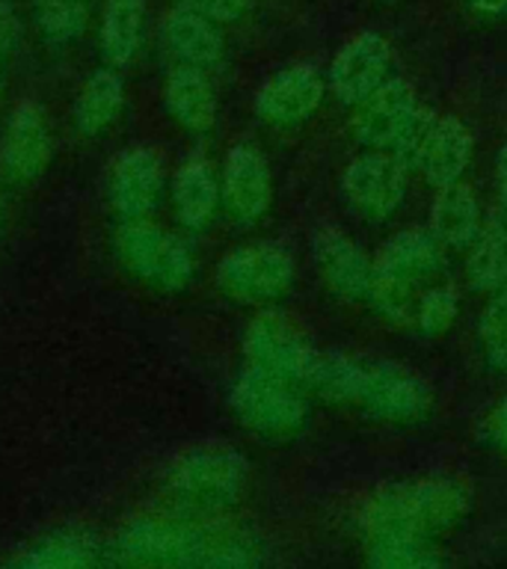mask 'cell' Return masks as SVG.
Wrapping results in <instances>:
<instances>
[{
  "instance_id": "obj_9",
  "label": "cell",
  "mask_w": 507,
  "mask_h": 569,
  "mask_svg": "<svg viewBox=\"0 0 507 569\" xmlns=\"http://www.w3.org/2000/svg\"><path fill=\"white\" fill-rule=\"evenodd\" d=\"M341 193L362 220L382 222L407 196V167L391 151H368L345 169Z\"/></svg>"
},
{
  "instance_id": "obj_12",
  "label": "cell",
  "mask_w": 507,
  "mask_h": 569,
  "mask_svg": "<svg viewBox=\"0 0 507 569\" xmlns=\"http://www.w3.org/2000/svg\"><path fill=\"white\" fill-rule=\"evenodd\" d=\"M311 256L329 291L354 302H368L374 279V261L356 247L354 238L336 226H324L311 238Z\"/></svg>"
},
{
  "instance_id": "obj_28",
  "label": "cell",
  "mask_w": 507,
  "mask_h": 569,
  "mask_svg": "<svg viewBox=\"0 0 507 569\" xmlns=\"http://www.w3.org/2000/svg\"><path fill=\"white\" fill-rule=\"evenodd\" d=\"M36 24L53 48L78 42L87 30V3L83 0H36Z\"/></svg>"
},
{
  "instance_id": "obj_20",
  "label": "cell",
  "mask_w": 507,
  "mask_h": 569,
  "mask_svg": "<svg viewBox=\"0 0 507 569\" xmlns=\"http://www.w3.org/2000/svg\"><path fill=\"white\" fill-rule=\"evenodd\" d=\"M167 110L181 128L193 133L211 131L217 122V98L202 71L196 66H181L167 80Z\"/></svg>"
},
{
  "instance_id": "obj_37",
  "label": "cell",
  "mask_w": 507,
  "mask_h": 569,
  "mask_svg": "<svg viewBox=\"0 0 507 569\" xmlns=\"http://www.w3.org/2000/svg\"><path fill=\"white\" fill-rule=\"evenodd\" d=\"M469 3L487 16H505L507 12V0H469Z\"/></svg>"
},
{
  "instance_id": "obj_35",
  "label": "cell",
  "mask_w": 507,
  "mask_h": 569,
  "mask_svg": "<svg viewBox=\"0 0 507 569\" xmlns=\"http://www.w3.org/2000/svg\"><path fill=\"white\" fill-rule=\"evenodd\" d=\"M18 42H21V21H18L16 9L0 0V57L16 51Z\"/></svg>"
},
{
  "instance_id": "obj_25",
  "label": "cell",
  "mask_w": 507,
  "mask_h": 569,
  "mask_svg": "<svg viewBox=\"0 0 507 569\" xmlns=\"http://www.w3.org/2000/svg\"><path fill=\"white\" fill-rule=\"evenodd\" d=\"M146 0H107L101 18V51L107 62L125 66L133 60L142 39Z\"/></svg>"
},
{
  "instance_id": "obj_24",
  "label": "cell",
  "mask_w": 507,
  "mask_h": 569,
  "mask_svg": "<svg viewBox=\"0 0 507 569\" xmlns=\"http://www.w3.org/2000/svg\"><path fill=\"white\" fill-rule=\"evenodd\" d=\"M125 101V83L116 71L105 69L96 71L92 78L83 83L78 96V104H74V124L80 128V133H101L107 124L116 122V116L122 110Z\"/></svg>"
},
{
  "instance_id": "obj_32",
  "label": "cell",
  "mask_w": 507,
  "mask_h": 569,
  "mask_svg": "<svg viewBox=\"0 0 507 569\" xmlns=\"http://www.w3.org/2000/svg\"><path fill=\"white\" fill-rule=\"evenodd\" d=\"M92 555L87 551L83 542H78L74 537H62V540H48L42 546H36L30 555L21 558V563H33V567H80V563H89Z\"/></svg>"
},
{
  "instance_id": "obj_19",
  "label": "cell",
  "mask_w": 507,
  "mask_h": 569,
  "mask_svg": "<svg viewBox=\"0 0 507 569\" xmlns=\"http://www.w3.org/2000/svg\"><path fill=\"white\" fill-rule=\"evenodd\" d=\"M480 208L469 184L454 181V184L439 187L434 204H430V234H434L445 249H469L471 240L478 238Z\"/></svg>"
},
{
  "instance_id": "obj_10",
  "label": "cell",
  "mask_w": 507,
  "mask_h": 569,
  "mask_svg": "<svg viewBox=\"0 0 507 569\" xmlns=\"http://www.w3.org/2000/svg\"><path fill=\"white\" fill-rule=\"evenodd\" d=\"M356 403L386 421H416L434 403V391L404 365L362 362V386Z\"/></svg>"
},
{
  "instance_id": "obj_36",
  "label": "cell",
  "mask_w": 507,
  "mask_h": 569,
  "mask_svg": "<svg viewBox=\"0 0 507 569\" xmlns=\"http://www.w3.org/2000/svg\"><path fill=\"white\" fill-rule=\"evenodd\" d=\"M496 193H498V220L507 229V146L498 149L496 158Z\"/></svg>"
},
{
  "instance_id": "obj_5",
  "label": "cell",
  "mask_w": 507,
  "mask_h": 569,
  "mask_svg": "<svg viewBox=\"0 0 507 569\" xmlns=\"http://www.w3.org/2000/svg\"><path fill=\"white\" fill-rule=\"evenodd\" d=\"M231 409L240 425L261 439H288L300 433L309 416L302 389L258 365H247L238 373L231 386Z\"/></svg>"
},
{
  "instance_id": "obj_31",
  "label": "cell",
  "mask_w": 507,
  "mask_h": 569,
  "mask_svg": "<svg viewBox=\"0 0 507 569\" xmlns=\"http://www.w3.org/2000/svg\"><path fill=\"white\" fill-rule=\"evenodd\" d=\"M434 124L436 116L430 113V110H425V107H418L416 113H412V119L407 122V128L398 133V140L382 151H391V154L407 167V172L409 169H418V160H421V151H425L427 137L434 131Z\"/></svg>"
},
{
  "instance_id": "obj_33",
  "label": "cell",
  "mask_w": 507,
  "mask_h": 569,
  "mask_svg": "<svg viewBox=\"0 0 507 569\" xmlns=\"http://www.w3.org/2000/svg\"><path fill=\"white\" fill-rule=\"evenodd\" d=\"M480 442H487L489 448L501 457H507V395L498 400L496 407L489 409L484 421H480Z\"/></svg>"
},
{
  "instance_id": "obj_4",
  "label": "cell",
  "mask_w": 507,
  "mask_h": 569,
  "mask_svg": "<svg viewBox=\"0 0 507 569\" xmlns=\"http://www.w3.org/2000/svg\"><path fill=\"white\" fill-rule=\"evenodd\" d=\"M249 462L229 445H199L178 453L167 471V492L193 513H217L243 496Z\"/></svg>"
},
{
  "instance_id": "obj_27",
  "label": "cell",
  "mask_w": 507,
  "mask_h": 569,
  "mask_svg": "<svg viewBox=\"0 0 507 569\" xmlns=\"http://www.w3.org/2000/svg\"><path fill=\"white\" fill-rule=\"evenodd\" d=\"M368 563L377 569H430L443 563L434 540L418 537H377L368 540Z\"/></svg>"
},
{
  "instance_id": "obj_8",
  "label": "cell",
  "mask_w": 507,
  "mask_h": 569,
  "mask_svg": "<svg viewBox=\"0 0 507 569\" xmlns=\"http://www.w3.org/2000/svg\"><path fill=\"white\" fill-rule=\"evenodd\" d=\"M294 282V261L276 243H247L231 249L217 264V284L238 302H274Z\"/></svg>"
},
{
  "instance_id": "obj_21",
  "label": "cell",
  "mask_w": 507,
  "mask_h": 569,
  "mask_svg": "<svg viewBox=\"0 0 507 569\" xmlns=\"http://www.w3.org/2000/svg\"><path fill=\"white\" fill-rule=\"evenodd\" d=\"M167 42L172 48L176 57L185 60V66H196V69H205V66H213L220 62L222 57V36L220 30L213 27L211 18L199 16L193 9H172L167 18Z\"/></svg>"
},
{
  "instance_id": "obj_38",
  "label": "cell",
  "mask_w": 507,
  "mask_h": 569,
  "mask_svg": "<svg viewBox=\"0 0 507 569\" xmlns=\"http://www.w3.org/2000/svg\"><path fill=\"white\" fill-rule=\"evenodd\" d=\"M0 89H3V74H0Z\"/></svg>"
},
{
  "instance_id": "obj_30",
  "label": "cell",
  "mask_w": 507,
  "mask_h": 569,
  "mask_svg": "<svg viewBox=\"0 0 507 569\" xmlns=\"http://www.w3.org/2000/svg\"><path fill=\"white\" fill-rule=\"evenodd\" d=\"M457 309H460V300H457V291H454L451 284H436V288H425L421 297H418L416 306V323L425 336L436 338L448 332L457 318Z\"/></svg>"
},
{
  "instance_id": "obj_15",
  "label": "cell",
  "mask_w": 507,
  "mask_h": 569,
  "mask_svg": "<svg viewBox=\"0 0 507 569\" xmlns=\"http://www.w3.org/2000/svg\"><path fill=\"white\" fill-rule=\"evenodd\" d=\"M51 160V128L33 101L18 104L0 142V169L9 181H30Z\"/></svg>"
},
{
  "instance_id": "obj_1",
  "label": "cell",
  "mask_w": 507,
  "mask_h": 569,
  "mask_svg": "<svg viewBox=\"0 0 507 569\" xmlns=\"http://www.w3.org/2000/svg\"><path fill=\"white\" fill-rule=\"evenodd\" d=\"M258 540L243 528L187 519H140L119 533L113 555L146 567H247L256 563Z\"/></svg>"
},
{
  "instance_id": "obj_29",
  "label": "cell",
  "mask_w": 507,
  "mask_h": 569,
  "mask_svg": "<svg viewBox=\"0 0 507 569\" xmlns=\"http://www.w3.org/2000/svg\"><path fill=\"white\" fill-rule=\"evenodd\" d=\"M478 336L489 368L507 373V284L493 293V300L480 315Z\"/></svg>"
},
{
  "instance_id": "obj_17",
  "label": "cell",
  "mask_w": 507,
  "mask_h": 569,
  "mask_svg": "<svg viewBox=\"0 0 507 569\" xmlns=\"http://www.w3.org/2000/svg\"><path fill=\"white\" fill-rule=\"evenodd\" d=\"M160 184L163 176H160L158 154L146 146L128 149L113 163V178H110L113 208L125 220H142L158 204Z\"/></svg>"
},
{
  "instance_id": "obj_34",
  "label": "cell",
  "mask_w": 507,
  "mask_h": 569,
  "mask_svg": "<svg viewBox=\"0 0 507 569\" xmlns=\"http://www.w3.org/2000/svg\"><path fill=\"white\" fill-rule=\"evenodd\" d=\"M181 7L211 18L213 24H229V21H238L247 12L249 0H181Z\"/></svg>"
},
{
  "instance_id": "obj_3",
  "label": "cell",
  "mask_w": 507,
  "mask_h": 569,
  "mask_svg": "<svg viewBox=\"0 0 507 569\" xmlns=\"http://www.w3.org/2000/svg\"><path fill=\"white\" fill-rule=\"evenodd\" d=\"M443 243L421 229H404L389 238L374 258L368 302L395 327H409L418 297L445 264Z\"/></svg>"
},
{
  "instance_id": "obj_18",
  "label": "cell",
  "mask_w": 507,
  "mask_h": 569,
  "mask_svg": "<svg viewBox=\"0 0 507 569\" xmlns=\"http://www.w3.org/2000/svg\"><path fill=\"white\" fill-rule=\"evenodd\" d=\"M471 160V133L457 116H436V124L418 160V172L430 187H445L460 181Z\"/></svg>"
},
{
  "instance_id": "obj_23",
  "label": "cell",
  "mask_w": 507,
  "mask_h": 569,
  "mask_svg": "<svg viewBox=\"0 0 507 569\" xmlns=\"http://www.w3.org/2000/svg\"><path fill=\"white\" fill-rule=\"evenodd\" d=\"M172 199H176V211L187 229H202L220 202V184H217L211 167L199 158L187 160L185 167L178 169Z\"/></svg>"
},
{
  "instance_id": "obj_2",
  "label": "cell",
  "mask_w": 507,
  "mask_h": 569,
  "mask_svg": "<svg viewBox=\"0 0 507 569\" xmlns=\"http://www.w3.org/2000/svg\"><path fill=\"white\" fill-rule=\"evenodd\" d=\"M471 489L460 478H416L382 483L365 498L356 513L359 531L377 537L436 540L469 516Z\"/></svg>"
},
{
  "instance_id": "obj_6",
  "label": "cell",
  "mask_w": 507,
  "mask_h": 569,
  "mask_svg": "<svg viewBox=\"0 0 507 569\" xmlns=\"http://www.w3.org/2000/svg\"><path fill=\"white\" fill-rule=\"evenodd\" d=\"M116 252L137 279L160 291H181L193 279V258L185 243L146 217L125 222L116 234Z\"/></svg>"
},
{
  "instance_id": "obj_13",
  "label": "cell",
  "mask_w": 507,
  "mask_h": 569,
  "mask_svg": "<svg viewBox=\"0 0 507 569\" xmlns=\"http://www.w3.org/2000/svg\"><path fill=\"white\" fill-rule=\"evenodd\" d=\"M327 83L311 66H288V69L276 71L274 78L265 80V87L258 89L256 96V113L267 124L276 128H291L309 119L324 101Z\"/></svg>"
},
{
  "instance_id": "obj_16",
  "label": "cell",
  "mask_w": 507,
  "mask_h": 569,
  "mask_svg": "<svg viewBox=\"0 0 507 569\" xmlns=\"http://www.w3.org/2000/svg\"><path fill=\"white\" fill-rule=\"evenodd\" d=\"M356 107H359L354 119L356 142L365 149H389L418 110V101L407 80L395 78L386 80L380 89H374L371 96Z\"/></svg>"
},
{
  "instance_id": "obj_14",
  "label": "cell",
  "mask_w": 507,
  "mask_h": 569,
  "mask_svg": "<svg viewBox=\"0 0 507 569\" xmlns=\"http://www.w3.org/2000/svg\"><path fill=\"white\" fill-rule=\"evenodd\" d=\"M270 199H274V178L265 154L252 146L231 149L222 172V202L231 220L252 226L265 217Z\"/></svg>"
},
{
  "instance_id": "obj_26",
  "label": "cell",
  "mask_w": 507,
  "mask_h": 569,
  "mask_svg": "<svg viewBox=\"0 0 507 569\" xmlns=\"http://www.w3.org/2000/svg\"><path fill=\"white\" fill-rule=\"evenodd\" d=\"M359 386H362V362L359 359L320 350L302 391H311L327 403H356Z\"/></svg>"
},
{
  "instance_id": "obj_11",
  "label": "cell",
  "mask_w": 507,
  "mask_h": 569,
  "mask_svg": "<svg viewBox=\"0 0 507 569\" xmlns=\"http://www.w3.org/2000/svg\"><path fill=\"white\" fill-rule=\"evenodd\" d=\"M391 48L380 33H359L336 53L329 66V89L347 107L362 104L389 80Z\"/></svg>"
},
{
  "instance_id": "obj_22",
  "label": "cell",
  "mask_w": 507,
  "mask_h": 569,
  "mask_svg": "<svg viewBox=\"0 0 507 569\" xmlns=\"http://www.w3.org/2000/svg\"><path fill=\"white\" fill-rule=\"evenodd\" d=\"M466 279L480 293H496L507 284V229L498 213L484 220L478 238L471 240Z\"/></svg>"
},
{
  "instance_id": "obj_7",
  "label": "cell",
  "mask_w": 507,
  "mask_h": 569,
  "mask_svg": "<svg viewBox=\"0 0 507 569\" xmlns=\"http://www.w3.org/2000/svg\"><path fill=\"white\" fill-rule=\"evenodd\" d=\"M243 350L249 356V365H258V368L294 382L297 389H306L311 365L320 353L288 315L274 309L261 311L249 320Z\"/></svg>"
}]
</instances>
